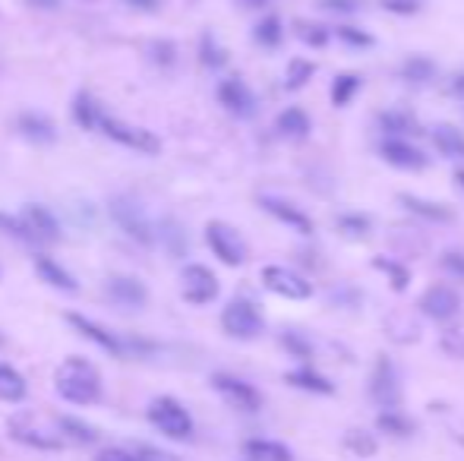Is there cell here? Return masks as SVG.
<instances>
[{
	"instance_id": "obj_1",
	"label": "cell",
	"mask_w": 464,
	"mask_h": 461,
	"mask_svg": "<svg viewBox=\"0 0 464 461\" xmlns=\"http://www.w3.org/2000/svg\"><path fill=\"white\" fill-rule=\"evenodd\" d=\"M73 111H76V120H80V124L86 127V130L105 133L108 139H114V143L127 146V149L146 152V155H155V152L161 149L158 136H155L152 130L133 127V124H127V120H118L114 114H108L105 108L99 105V101L89 99V95H80V99H76Z\"/></svg>"
},
{
	"instance_id": "obj_2",
	"label": "cell",
	"mask_w": 464,
	"mask_h": 461,
	"mask_svg": "<svg viewBox=\"0 0 464 461\" xmlns=\"http://www.w3.org/2000/svg\"><path fill=\"white\" fill-rule=\"evenodd\" d=\"M57 392H61L63 401L70 405H95L101 399V376L99 370L92 367L82 357H70L57 367Z\"/></svg>"
},
{
	"instance_id": "obj_3",
	"label": "cell",
	"mask_w": 464,
	"mask_h": 461,
	"mask_svg": "<svg viewBox=\"0 0 464 461\" xmlns=\"http://www.w3.org/2000/svg\"><path fill=\"white\" fill-rule=\"evenodd\" d=\"M149 420L171 439L193 437V418L186 414V408L174 399H155L149 405Z\"/></svg>"
},
{
	"instance_id": "obj_4",
	"label": "cell",
	"mask_w": 464,
	"mask_h": 461,
	"mask_svg": "<svg viewBox=\"0 0 464 461\" xmlns=\"http://www.w3.org/2000/svg\"><path fill=\"white\" fill-rule=\"evenodd\" d=\"M205 243L209 249L224 262V266H243L247 262V243L231 225L224 221H209L205 225Z\"/></svg>"
},
{
	"instance_id": "obj_5",
	"label": "cell",
	"mask_w": 464,
	"mask_h": 461,
	"mask_svg": "<svg viewBox=\"0 0 464 461\" xmlns=\"http://www.w3.org/2000/svg\"><path fill=\"white\" fill-rule=\"evenodd\" d=\"M222 325L231 338H241V342H250V338L262 335V313L256 310V304L250 300H231L222 313Z\"/></svg>"
},
{
	"instance_id": "obj_6",
	"label": "cell",
	"mask_w": 464,
	"mask_h": 461,
	"mask_svg": "<svg viewBox=\"0 0 464 461\" xmlns=\"http://www.w3.org/2000/svg\"><path fill=\"white\" fill-rule=\"evenodd\" d=\"M370 399L385 411H398V405H402V382H398L395 363L389 357H376V367L370 376Z\"/></svg>"
},
{
	"instance_id": "obj_7",
	"label": "cell",
	"mask_w": 464,
	"mask_h": 461,
	"mask_svg": "<svg viewBox=\"0 0 464 461\" xmlns=\"http://www.w3.org/2000/svg\"><path fill=\"white\" fill-rule=\"evenodd\" d=\"M111 219L118 221L120 230H124V234H130L133 240H139V243H152L155 240V230L149 225V219H146L143 206H139V202H133L130 196H114V200H111Z\"/></svg>"
},
{
	"instance_id": "obj_8",
	"label": "cell",
	"mask_w": 464,
	"mask_h": 461,
	"mask_svg": "<svg viewBox=\"0 0 464 461\" xmlns=\"http://www.w3.org/2000/svg\"><path fill=\"white\" fill-rule=\"evenodd\" d=\"M180 291H184V300L203 306L212 304L218 297V278L209 266H199V262H190V266L180 272Z\"/></svg>"
},
{
	"instance_id": "obj_9",
	"label": "cell",
	"mask_w": 464,
	"mask_h": 461,
	"mask_svg": "<svg viewBox=\"0 0 464 461\" xmlns=\"http://www.w3.org/2000/svg\"><path fill=\"white\" fill-rule=\"evenodd\" d=\"M262 285L285 300H307L313 294V285L288 266H266L262 268Z\"/></svg>"
},
{
	"instance_id": "obj_10",
	"label": "cell",
	"mask_w": 464,
	"mask_h": 461,
	"mask_svg": "<svg viewBox=\"0 0 464 461\" xmlns=\"http://www.w3.org/2000/svg\"><path fill=\"white\" fill-rule=\"evenodd\" d=\"M417 306H421L423 316L436 319V323H449V319H455L461 313V297H459V291L449 285H430L427 291L421 294Z\"/></svg>"
},
{
	"instance_id": "obj_11",
	"label": "cell",
	"mask_w": 464,
	"mask_h": 461,
	"mask_svg": "<svg viewBox=\"0 0 464 461\" xmlns=\"http://www.w3.org/2000/svg\"><path fill=\"white\" fill-rule=\"evenodd\" d=\"M212 386H215V392L222 395L228 405L241 408V411H260V408H262V395L256 392L250 382L237 380V376L215 373V376H212Z\"/></svg>"
},
{
	"instance_id": "obj_12",
	"label": "cell",
	"mask_w": 464,
	"mask_h": 461,
	"mask_svg": "<svg viewBox=\"0 0 464 461\" xmlns=\"http://www.w3.org/2000/svg\"><path fill=\"white\" fill-rule=\"evenodd\" d=\"M10 437L16 439V443L23 446H32V449H42V452H54L63 446L61 437H54V433H48L44 427H38L32 418H10Z\"/></svg>"
},
{
	"instance_id": "obj_13",
	"label": "cell",
	"mask_w": 464,
	"mask_h": 461,
	"mask_svg": "<svg viewBox=\"0 0 464 461\" xmlns=\"http://www.w3.org/2000/svg\"><path fill=\"white\" fill-rule=\"evenodd\" d=\"M379 155L402 171H423L430 165V158L423 155L417 146L404 143V139H385V143L379 146Z\"/></svg>"
},
{
	"instance_id": "obj_14",
	"label": "cell",
	"mask_w": 464,
	"mask_h": 461,
	"mask_svg": "<svg viewBox=\"0 0 464 461\" xmlns=\"http://www.w3.org/2000/svg\"><path fill=\"white\" fill-rule=\"evenodd\" d=\"M218 101H222L231 114H237V118H250V114L256 111L253 92H250L247 82L237 80V76H231V80H224L222 86H218Z\"/></svg>"
},
{
	"instance_id": "obj_15",
	"label": "cell",
	"mask_w": 464,
	"mask_h": 461,
	"mask_svg": "<svg viewBox=\"0 0 464 461\" xmlns=\"http://www.w3.org/2000/svg\"><path fill=\"white\" fill-rule=\"evenodd\" d=\"M23 225L29 230L32 240H57V237H61L57 219L44 206H38V202H29V206L23 209Z\"/></svg>"
},
{
	"instance_id": "obj_16",
	"label": "cell",
	"mask_w": 464,
	"mask_h": 461,
	"mask_svg": "<svg viewBox=\"0 0 464 461\" xmlns=\"http://www.w3.org/2000/svg\"><path fill=\"white\" fill-rule=\"evenodd\" d=\"M398 202H402L408 212L421 215V219H427V221H436V225H452L455 221V209H449L446 202L423 200V196H414V193H398Z\"/></svg>"
},
{
	"instance_id": "obj_17",
	"label": "cell",
	"mask_w": 464,
	"mask_h": 461,
	"mask_svg": "<svg viewBox=\"0 0 464 461\" xmlns=\"http://www.w3.org/2000/svg\"><path fill=\"white\" fill-rule=\"evenodd\" d=\"M108 297L114 300V304L120 306H143L146 300H149V291H146L143 285H139L137 278H127V275H114V278H108Z\"/></svg>"
},
{
	"instance_id": "obj_18",
	"label": "cell",
	"mask_w": 464,
	"mask_h": 461,
	"mask_svg": "<svg viewBox=\"0 0 464 461\" xmlns=\"http://www.w3.org/2000/svg\"><path fill=\"white\" fill-rule=\"evenodd\" d=\"M262 209H266L269 215H275L279 221H285L288 228L300 230V234H309L313 230V219H309L307 212H300L294 202H285V200H275V196H262Z\"/></svg>"
},
{
	"instance_id": "obj_19",
	"label": "cell",
	"mask_w": 464,
	"mask_h": 461,
	"mask_svg": "<svg viewBox=\"0 0 464 461\" xmlns=\"http://www.w3.org/2000/svg\"><path fill=\"white\" fill-rule=\"evenodd\" d=\"M35 272L42 275V278L48 281L51 287H57V291H67V294L80 291V285H76L73 275H70L63 266H57L54 259H48V256H38V259H35Z\"/></svg>"
},
{
	"instance_id": "obj_20",
	"label": "cell",
	"mask_w": 464,
	"mask_h": 461,
	"mask_svg": "<svg viewBox=\"0 0 464 461\" xmlns=\"http://www.w3.org/2000/svg\"><path fill=\"white\" fill-rule=\"evenodd\" d=\"M67 319L76 325V329L82 332V335L89 338V342L101 344V348H105V351H111V354H120V351H124V344H120V338H114L111 332H105L99 323H92V319L80 316V313H73V316H67Z\"/></svg>"
},
{
	"instance_id": "obj_21",
	"label": "cell",
	"mask_w": 464,
	"mask_h": 461,
	"mask_svg": "<svg viewBox=\"0 0 464 461\" xmlns=\"http://www.w3.org/2000/svg\"><path fill=\"white\" fill-rule=\"evenodd\" d=\"M16 130L23 133L25 139H32V143H54L57 139L54 124H51L48 118H42V114H23V118L16 120Z\"/></svg>"
},
{
	"instance_id": "obj_22",
	"label": "cell",
	"mask_w": 464,
	"mask_h": 461,
	"mask_svg": "<svg viewBox=\"0 0 464 461\" xmlns=\"http://www.w3.org/2000/svg\"><path fill=\"white\" fill-rule=\"evenodd\" d=\"M433 146L446 158H464V133L452 124L433 127Z\"/></svg>"
},
{
	"instance_id": "obj_23",
	"label": "cell",
	"mask_w": 464,
	"mask_h": 461,
	"mask_svg": "<svg viewBox=\"0 0 464 461\" xmlns=\"http://www.w3.org/2000/svg\"><path fill=\"white\" fill-rule=\"evenodd\" d=\"M309 127H313V124H309L304 108H288V111H281L279 120H275V130H279L281 136H288V139L309 136Z\"/></svg>"
},
{
	"instance_id": "obj_24",
	"label": "cell",
	"mask_w": 464,
	"mask_h": 461,
	"mask_svg": "<svg viewBox=\"0 0 464 461\" xmlns=\"http://www.w3.org/2000/svg\"><path fill=\"white\" fill-rule=\"evenodd\" d=\"M288 382H291L294 389H304V392H316V395H332L335 386L326 380V376H319L316 370L309 367H300V370H291V373L285 376Z\"/></svg>"
},
{
	"instance_id": "obj_25",
	"label": "cell",
	"mask_w": 464,
	"mask_h": 461,
	"mask_svg": "<svg viewBox=\"0 0 464 461\" xmlns=\"http://www.w3.org/2000/svg\"><path fill=\"white\" fill-rule=\"evenodd\" d=\"M243 452L253 461H291V449L275 443V439H250V443H243Z\"/></svg>"
},
{
	"instance_id": "obj_26",
	"label": "cell",
	"mask_w": 464,
	"mask_h": 461,
	"mask_svg": "<svg viewBox=\"0 0 464 461\" xmlns=\"http://www.w3.org/2000/svg\"><path fill=\"white\" fill-rule=\"evenodd\" d=\"M25 392H29V386H25L23 373L13 370V367H6V363H0V401L19 405V401L25 399Z\"/></svg>"
},
{
	"instance_id": "obj_27",
	"label": "cell",
	"mask_w": 464,
	"mask_h": 461,
	"mask_svg": "<svg viewBox=\"0 0 464 461\" xmlns=\"http://www.w3.org/2000/svg\"><path fill=\"white\" fill-rule=\"evenodd\" d=\"M57 427L63 433V443H73V446H92L99 439V430L76 418H57Z\"/></svg>"
},
{
	"instance_id": "obj_28",
	"label": "cell",
	"mask_w": 464,
	"mask_h": 461,
	"mask_svg": "<svg viewBox=\"0 0 464 461\" xmlns=\"http://www.w3.org/2000/svg\"><path fill=\"white\" fill-rule=\"evenodd\" d=\"M402 76L408 82H414V86H427V82L436 76V63L430 61V57H423V54H414V57H408V61L402 63Z\"/></svg>"
},
{
	"instance_id": "obj_29",
	"label": "cell",
	"mask_w": 464,
	"mask_h": 461,
	"mask_svg": "<svg viewBox=\"0 0 464 461\" xmlns=\"http://www.w3.org/2000/svg\"><path fill=\"white\" fill-rule=\"evenodd\" d=\"M360 86H364V80H360L357 73L335 76V82H332V105L335 108H347L354 101V95L360 92Z\"/></svg>"
},
{
	"instance_id": "obj_30",
	"label": "cell",
	"mask_w": 464,
	"mask_h": 461,
	"mask_svg": "<svg viewBox=\"0 0 464 461\" xmlns=\"http://www.w3.org/2000/svg\"><path fill=\"white\" fill-rule=\"evenodd\" d=\"M376 427L389 437H411L417 430V424L411 418H404L402 411H383L376 418Z\"/></svg>"
},
{
	"instance_id": "obj_31",
	"label": "cell",
	"mask_w": 464,
	"mask_h": 461,
	"mask_svg": "<svg viewBox=\"0 0 464 461\" xmlns=\"http://www.w3.org/2000/svg\"><path fill=\"white\" fill-rule=\"evenodd\" d=\"M316 73V63L313 61H300V57H294L291 63H288V76H285V89L288 92H298V89H304L309 80H313Z\"/></svg>"
},
{
	"instance_id": "obj_32",
	"label": "cell",
	"mask_w": 464,
	"mask_h": 461,
	"mask_svg": "<svg viewBox=\"0 0 464 461\" xmlns=\"http://www.w3.org/2000/svg\"><path fill=\"white\" fill-rule=\"evenodd\" d=\"M373 268H379V272L389 275L392 287H395L398 294L408 291V281H411V268L408 266H402V262H395V259H383V256H376V259H373Z\"/></svg>"
},
{
	"instance_id": "obj_33",
	"label": "cell",
	"mask_w": 464,
	"mask_h": 461,
	"mask_svg": "<svg viewBox=\"0 0 464 461\" xmlns=\"http://www.w3.org/2000/svg\"><path fill=\"white\" fill-rule=\"evenodd\" d=\"M281 35H285V25H281L279 16H266L260 19V25H256L253 38L262 44V48H279L281 44Z\"/></svg>"
},
{
	"instance_id": "obj_34",
	"label": "cell",
	"mask_w": 464,
	"mask_h": 461,
	"mask_svg": "<svg viewBox=\"0 0 464 461\" xmlns=\"http://www.w3.org/2000/svg\"><path fill=\"white\" fill-rule=\"evenodd\" d=\"M379 127H383L385 133H398V136H404V133H421V130H417V120L411 118L408 111H385V114H379Z\"/></svg>"
},
{
	"instance_id": "obj_35",
	"label": "cell",
	"mask_w": 464,
	"mask_h": 461,
	"mask_svg": "<svg viewBox=\"0 0 464 461\" xmlns=\"http://www.w3.org/2000/svg\"><path fill=\"white\" fill-rule=\"evenodd\" d=\"M370 219L366 215H357V212H351V215H341L338 219V230H341V237H347V240H366L370 237Z\"/></svg>"
},
{
	"instance_id": "obj_36",
	"label": "cell",
	"mask_w": 464,
	"mask_h": 461,
	"mask_svg": "<svg viewBox=\"0 0 464 461\" xmlns=\"http://www.w3.org/2000/svg\"><path fill=\"white\" fill-rule=\"evenodd\" d=\"M345 446H347V452H354V456H360V458L376 456V439H373L370 433H364V430H347L345 433Z\"/></svg>"
},
{
	"instance_id": "obj_37",
	"label": "cell",
	"mask_w": 464,
	"mask_h": 461,
	"mask_svg": "<svg viewBox=\"0 0 464 461\" xmlns=\"http://www.w3.org/2000/svg\"><path fill=\"white\" fill-rule=\"evenodd\" d=\"M294 29H298L300 42L313 44V48H322V44L328 42V29H326V25H316V23H304V19H298V23H294Z\"/></svg>"
},
{
	"instance_id": "obj_38",
	"label": "cell",
	"mask_w": 464,
	"mask_h": 461,
	"mask_svg": "<svg viewBox=\"0 0 464 461\" xmlns=\"http://www.w3.org/2000/svg\"><path fill=\"white\" fill-rule=\"evenodd\" d=\"M440 348L455 361H464V329H446L440 338Z\"/></svg>"
},
{
	"instance_id": "obj_39",
	"label": "cell",
	"mask_w": 464,
	"mask_h": 461,
	"mask_svg": "<svg viewBox=\"0 0 464 461\" xmlns=\"http://www.w3.org/2000/svg\"><path fill=\"white\" fill-rule=\"evenodd\" d=\"M338 38L345 44H351V48H370V44H373V35H366V32L357 29V25H341Z\"/></svg>"
},
{
	"instance_id": "obj_40",
	"label": "cell",
	"mask_w": 464,
	"mask_h": 461,
	"mask_svg": "<svg viewBox=\"0 0 464 461\" xmlns=\"http://www.w3.org/2000/svg\"><path fill=\"white\" fill-rule=\"evenodd\" d=\"M442 268L464 281V253H459V249H446V253H442Z\"/></svg>"
},
{
	"instance_id": "obj_41",
	"label": "cell",
	"mask_w": 464,
	"mask_h": 461,
	"mask_svg": "<svg viewBox=\"0 0 464 461\" xmlns=\"http://www.w3.org/2000/svg\"><path fill=\"white\" fill-rule=\"evenodd\" d=\"M203 63L205 67H222L224 63V51L215 48V42H212L209 35L203 38Z\"/></svg>"
},
{
	"instance_id": "obj_42",
	"label": "cell",
	"mask_w": 464,
	"mask_h": 461,
	"mask_svg": "<svg viewBox=\"0 0 464 461\" xmlns=\"http://www.w3.org/2000/svg\"><path fill=\"white\" fill-rule=\"evenodd\" d=\"M326 13H357L360 0H316Z\"/></svg>"
},
{
	"instance_id": "obj_43",
	"label": "cell",
	"mask_w": 464,
	"mask_h": 461,
	"mask_svg": "<svg viewBox=\"0 0 464 461\" xmlns=\"http://www.w3.org/2000/svg\"><path fill=\"white\" fill-rule=\"evenodd\" d=\"M383 6L389 13H398V16H411V13L421 10V0H383Z\"/></svg>"
},
{
	"instance_id": "obj_44",
	"label": "cell",
	"mask_w": 464,
	"mask_h": 461,
	"mask_svg": "<svg viewBox=\"0 0 464 461\" xmlns=\"http://www.w3.org/2000/svg\"><path fill=\"white\" fill-rule=\"evenodd\" d=\"M281 344H285L288 351H294L298 357H309V354H313V351H309V344L300 335H294V332H288V335L281 338Z\"/></svg>"
},
{
	"instance_id": "obj_45",
	"label": "cell",
	"mask_w": 464,
	"mask_h": 461,
	"mask_svg": "<svg viewBox=\"0 0 464 461\" xmlns=\"http://www.w3.org/2000/svg\"><path fill=\"white\" fill-rule=\"evenodd\" d=\"M139 461H180L177 456H171V452L165 449H155V446H143V449L137 452Z\"/></svg>"
},
{
	"instance_id": "obj_46",
	"label": "cell",
	"mask_w": 464,
	"mask_h": 461,
	"mask_svg": "<svg viewBox=\"0 0 464 461\" xmlns=\"http://www.w3.org/2000/svg\"><path fill=\"white\" fill-rule=\"evenodd\" d=\"M99 461H139V458L130 456V452H124V449H105L99 456Z\"/></svg>"
},
{
	"instance_id": "obj_47",
	"label": "cell",
	"mask_w": 464,
	"mask_h": 461,
	"mask_svg": "<svg viewBox=\"0 0 464 461\" xmlns=\"http://www.w3.org/2000/svg\"><path fill=\"white\" fill-rule=\"evenodd\" d=\"M127 4L133 6V10H143V13H152V10H158V4L161 0H127Z\"/></svg>"
},
{
	"instance_id": "obj_48",
	"label": "cell",
	"mask_w": 464,
	"mask_h": 461,
	"mask_svg": "<svg viewBox=\"0 0 464 461\" xmlns=\"http://www.w3.org/2000/svg\"><path fill=\"white\" fill-rule=\"evenodd\" d=\"M29 6H35V10H57L61 6V0H25Z\"/></svg>"
},
{
	"instance_id": "obj_49",
	"label": "cell",
	"mask_w": 464,
	"mask_h": 461,
	"mask_svg": "<svg viewBox=\"0 0 464 461\" xmlns=\"http://www.w3.org/2000/svg\"><path fill=\"white\" fill-rule=\"evenodd\" d=\"M449 92H452V95H464V73L455 76L452 86H449Z\"/></svg>"
},
{
	"instance_id": "obj_50",
	"label": "cell",
	"mask_w": 464,
	"mask_h": 461,
	"mask_svg": "<svg viewBox=\"0 0 464 461\" xmlns=\"http://www.w3.org/2000/svg\"><path fill=\"white\" fill-rule=\"evenodd\" d=\"M237 4H243V6H253V10H256V6H266L269 0H237Z\"/></svg>"
},
{
	"instance_id": "obj_51",
	"label": "cell",
	"mask_w": 464,
	"mask_h": 461,
	"mask_svg": "<svg viewBox=\"0 0 464 461\" xmlns=\"http://www.w3.org/2000/svg\"><path fill=\"white\" fill-rule=\"evenodd\" d=\"M455 181H459V187H464V171H455Z\"/></svg>"
},
{
	"instance_id": "obj_52",
	"label": "cell",
	"mask_w": 464,
	"mask_h": 461,
	"mask_svg": "<svg viewBox=\"0 0 464 461\" xmlns=\"http://www.w3.org/2000/svg\"><path fill=\"white\" fill-rule=\"evenodd\" d=\"M0 348H4V335H0Z\"/></svg>"
},
{
	"instance_id": "obj_53",
	"label": "cell",
	"mask_w": 464,
	"mask_h": 461,
	"mask_svg": "<svg viewBox=\"0 0 464 461\" xmlns=\"http://www.w3.org/2000/svg\"><path fill=\"white\" fill-rule=\"evenodd\" d=\"M89 4H95V0H89Z\"/></svg>"
}]
</instances>
